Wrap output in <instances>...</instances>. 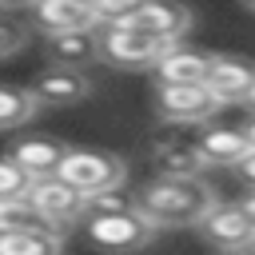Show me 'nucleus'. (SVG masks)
Returning <instances> with one entry per match:
<instances>
[{"label":"nucleus","instance_id":"f257e3e1","mask_svg":"<svg viewBox=\"0 0 255 255\" xmlns=\"http://www.w3.org/2000/svg\"><path fill=\"white\" fill-rule=\"evenodd\" d=\"M211 203L215 195L199 175H159L135 195V211H143L155 227H191Z\"/></svg>","mask_w":255,"mask_h":255},{"label":"nucleus","instance_id":"f03ea898","mask_svg":"<svg viewBox=\"0 0 255 255\" xmlns=\"http://www.w3.org/2000/svg\"><path fill=\"white\" fill-rule=\"evenodd\" d=\"M155 223L135 211V207H120V211H96V215H84V235L92 247L108 251V255H131V251H143L151 239H155Z\"/></svg>","mask_w":255,"mask_h":255},{"label":"nucleus","instance_id":"7ed1b4c3","mask_svg":"<svg viewBox=\"0 0 255 255\" xmlns=\"http://www.w3.org/2000/svg\"><path fill=\"white\" fill-rule=\"evenodd\" d=\"M56 175L64 183H72L76 191H104V187H120L128 179V167L120 155L112 151H96V147H68Z\"/></svg>","mask_w":255,"mask_h":255},{"label":"nucleus","instance_id":"20e7f679","mask_svg":"<svg viewBox=\"0 0 255 255\" xmlns=\"http://www.w3.org/2000/svg\"><path fill=\"white\" fill-rule=\"evenodd\" d=\"M24 195H28V203L36 207V215L44 219V227H52V231H60V235H64L72 223L84 219V191H76L72 183H64L56 171H52V175H36Z\"/></svg>","mask_w":255,"mask_h":255},{"label":"nucleus","instance_id":"39448f33","mask_svg":"<svg viewBox=\"0 0 255 255\" xmlns=\"http://www.w3.org/2000/svg\"><path fill=\"white\" fill-rule=\"evenodd\" d=\"M171 44L159 36H147L131 24H104L100 32V56L116 68H151Z\"/></svg>","mask_w":255,"mask_h":255},{"label":"nucleus","instance_id":"423d86ee","mask_svg":"<svg viewBox=\"0 0 255 255\" xmlns=\"http://www.w3.org/2000/svg\"><path fill=\"white\" fill-rule=\"evenodd\" d=\"M219 108L223 104L207 84H159L155 88V112L167 124H207Z\"/></svg>","mask_w":255,"mask_h":255},{"label":"nucleus","instance_id":"0eeeda50","mask_svg":"<svg viewBox=\"0 0 255 255\" xmlns=\"http://www.w3.org/2000/svg\"><path fill=\"white\" fill-rule=\"evenodd\" d=\"M195 227H199L203 239L215 243L219 251H235V247L255 243V223H251V215H247L239 203H211V207L199 215Z\"/></svg>","mask_w":255,"mask_h":255},{"label":"nucleus","instance_id":"6e6552de","mask_svg":"<svg viewBox=\"0 0 255 255\" xmlns=\"http://www.w3.org/2000/svg\"><path fill=\"white\" fill-rule=\"evenodd\" d=\"M32 96L40 100V108H68V104H80L92 96V80L80 72V68H44L32 84Z\"/></svg>","mask_w":255,"mask_h":255},{"label":"nucleus","instance_id":"1a4fd4ad","mask_svg":"<svg viewBox=\"0 0 255 255\" xmlns=\"http://www.w3.org/2000/svg\"><path fill=\"white\" fill-rule=\"evenodd\" d=\"M128 24L139 28V32H147V36H159L167 44H179V36L191 28V12L179 0H147Z\"/></svg>","mask_w":255,"mask_h":255},{"label":"nucleus","instance_id":"9d476101","mask_svg":"<svg viewBox=\"0 0 255 255\" xmlns=\"http://www.w3.org/2000/svg\"><path fill=\"white\" fill-rule=\"evenodd\" d=\"M64 151H68V143H60V139H52V135H20V139H12L8 159L36 179V175H52V171L60 167Z\"/></svg>","mask_w":255,"mask_h":255},{"label":"nucleus","instance_id":"9b49d317","mask_svg":"<svg viewBox=\"0 0 255 255\" xmlns=\"http://www.w3.org/2000/svg\"><path fill=\"white\" fill-rule=\"evenodd\" d=\"M251 80H255V64H251V60H239V56H211L203 84L219 96V104H235V100L247 96Z\"/></svg>","mask_w":255,"mask_h":255},{"label":"nucleus","instance_id":"f8f14e48","mask_svg":"<svg viewBox=\"0 0 255 255\" xmlns=\"http://www.w3.org/2000/svg\"><path fill=\"white\" fill-rule=\"evenodd\" d=\"M44 52H48V60H52V64H60V68H80V64H92V60H100V32H96V28L48 32Z\"/></svg>","mask_w":255,"mask_h":255},{"label":"nucleus","instance_id":"ddd939ff","mask_svg":"<svg viewBox=\"0 0 255 255\" xmlns=\"http://www.w3.org/2000/svg\"><path fill=\"white\" fill-rule=\"evenodd\" d=\"M32 20L36 28L48 32H76V28H96V16L88 8V0H36L32 4Z\"/></svg>","mask_w":255,"mask_h":255},{"label":"nucleus","instance_id":"4468645a","mask_svg":"<svg viewBox=\"0 0 255 255\" xmlns=\"http://www.w3.org/2000/svg\"><path fill=\"white\" fill-rule=\"evenodd\" d=\"M207 64H211L207 52L171 44L151 68H155V80H159V84H203V80H207Z\"/></svg>","mask_w":255,"mask_h":255},{"label":"nucleus","instance_id":"2eb2a0df","mask_svg":"<svg viewBox=\"0 0 255 255\" xmlns=\"http://www.w3.org/2000/svg\"><path fill=\"white\" fill-rule=\"evenodd\" d=\"M247 147H251V143H247V135H243L239 128H207V131H199V139H195L199 159H203V163H215V167H231Z\"/></svg>","mask_w":255,"mask_h":255},{"label":"nucleus","instance_id":"dca6fc26","mask_svg":"<svg viewBox=\"0 0 255 255\" xmlns=\"http://www.w3.org/2000/svg\"><path fill=\"white\" fill-rule=\"evenodd\" d=\"M64 235L52 227H28V231H8L0 235V255H60Z\"/></svg>","mask_w":255,"mask_h":255},{"label":"nucleus","instance_id":"f3484780","mask_svg":"<svg viewBox=\"0 0 255 255\" xmlns=\"http://www.w3.org/2000/svg\"><path fill=\"white\" fill-rule=\"evenodd\" d=\"M36 112H40V100L32 96V88L0 84V131L32 124V120H36Z\"/></svg>","mask_w":255,"mask_h":255},{"label":"nucleus","instance_id":"a211bd4d","mask_svg":"<svg viewBox=\"0 0 255 255\" xmlns=\"http://www.w3.org/2000/svg\"><path fill=\"white\" fill-rule=\"evenodd\" d=\"M155 167H159V175H199L207 163L199 159L195 143H159L155 147Z\"/></svg>","mask_w":255,"mask_h":255},{"label":"nucleus","instance_id":"6ab92c4d","mask_svg":"<svg viewBox=\"0 0 255 255\" xmlns=\"http://www.w3.org/2000/svg\"><path fill=\"white\" fill-rule=\"evenodd\" d=\"M28 227H44V219L36 215V207L28 203V195H8V199H0V235H8V231H28Z\"/></svg>","mask_w":255,"mask_h":255},{"label":"nucleus","instance_id":"aec40b11","mask_svg":"<svg viewBox=\"0 0 255 255\" xmlns=\"http://www.w3.org/2000/svg\"><path fill=\"white\" fill-rule=\"evenodd\" d=\"M147 0H88L96 24H128Z\"/></svg>","mask_w":255,"mask_h":255},{"label":"nucleus","instance_id":"412c9836","mask_svg":"<svg viewBox=\"0 0 255 255\" xmlns=\"http://www.w3.org/2000/svg\"><path fill=\"white\" fill-rule=\"evenodd\" d=\"M28 183H32V175H28L24 167H16V163L4 155V159H0V199H8V195H24Z\"/></svg>","mask_w":255,"mask_h":255},{"label":"nucleus","instance_id":"4be33fe9","mask_svg":"<svg viewBox=\"0 0 255 255\" xmlns=\"http://www.w3.org/2000/svg\"><path fill=\"white\" fill-rule=\"evenodd\" d=\"M24 44H28V28H16V24H4L0 20V60L12 56V52H20Z\"/></svg>","mask_w":255,"mask_h":255},{"label":"nucleus","instance_id":"5701e85b","mask_svg":"<svg viewBox=\"0 0 255 255\" xmlns=\"http://www.w3.org/2000/svg\"><path fill=\"white\" fill-rule=\"evenodd\" d=\"M231 167H235V175H239V179H243V183L255 191V147H247V151H243V155H239Z\"/></svg>","mask_w":255,"mask_h":255},{"label":"nucleus","instance_id":"b1692460","mask_svg":"<svg viewBox=\"0 0 255 255\" xmlns=\"http://www.w3.org/2000/svg\"><path fill=\"white\" fill-rule=\"evenodd\" d=\"M239 131H243V135H247V143H251V147H255V116H251V120H247V124H243V128H239Z\"/></svg>","mask_w":255,"mask_h":255},{"label":"nucleus","instance_id":"393cba45","mask_svg":"<svg viewBox=\"0 0 255 255\" xmlns=\"http://www.w3.org/2000/svg\"><path fill=\"white\" fill-rule=\"evenodd\" d=\"M239 207H243V211H247V215H251V223H255V191H251V195H247V199H243V203H239Z\"/></svg>","mask_w":255,"mask_h":255},{"label":"nucleus","instance_id":"a878e982","mask_svg":"<svg viewBox=\"0 0 255 255\" xmlns=\"http://www.w3.org/2000/svg\"><path fill=\"white\" fill-rule=\"evenodd\" d=\"M36 0H0V8H32Z\"/></svg>","mask_w":255,"mask_h":255},{"label":"nucleus","instance_id":"bb28decb","mask_svg":"<svg viewBox=\"0 0 255 255\" xmlns=\"http://www.w3.org/2000/svg\"><path fill=\"white\" fill-rule=\"evenodd\" d=\"M239 104H247V108H251V116H255V80H251V88H247V96H243Z\"/></svg>","mask_w":255,"mask_h":255},{"label":"nucleus","instance_id":"cd10ccee","mask_svg":"<svg viewBox=\"0 0 255 255\" xmlns=\"http://www.w3.org/2000/svg\"><path fill=\"white\" fill-rule=\"evenodd\" d=\"M227 255H255V243H247V247H235V251H227Z\"/></svg>","mask_w":255,"mask_h":255},{"label":"nucleus","instance_id":"c85d7f7f","mask_svg":"<svg viewBox=\"0 0 255 255\" xmlns=\"http://www.w3.org/2000/svg\"><path fill=\"white\" fill-rule=\"evenodd\" d=\"M243 4H247V8H251V12H255V0H243Z\"/></svg>","mask_w":255,"mask_h":255}]
</instances>
